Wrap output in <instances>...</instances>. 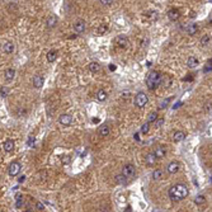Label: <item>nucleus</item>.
I'll list each match as a JSON object with an SVG mask.
<instances>
[{
  "instance_id": "nucleus-1",
  "label": "nucleus",
  "mask_w": 212,
  "mask_h": 212,
  "mask_svg": "<svg viewBox=\"0 0 212 212\" xmlns=\"http://www.w3.org/2000/svg\"><path fill=\"white\" fill-rule=\"evenodd\" d=\"M188 193H189V192H188L187 185L182 184V183L173 185V187L169 189V197L172 198L173 201H182V200H184V198L188 196Z\"/></svg>"
},
{
  "instance_id": "nucleus-2",
  "label": "nucleus",
  "mask_w": 212,
  "mask_h": 212,
  "mask_svg": "<svg viewBox=\"0 0 212 212\" xmlns=\"http://www.w3.org/2000/svg\"><path fill=\"white\" fill-rule=\"evenodd\" d=\"M161 81H163V75L159 71H155V70L151 72H149V75H147V78H146V85L149 89L158 88V86L161 84Z\"/></svg>"
},
{
  "instance_id": "nucleus-3",
  "label": "nucleus",
  "mask_w": 212,
  "mask_h": 212,
  "mask_svg": "<svg viewBox=\"0 0 212 212\" xmlns=\"http://www.w3.org/2000/svg\"><path fill=\"white\" fill-rule=\"evenodd\" d=\"M121 174H123L128 179H132L133 176H135V174H136L135 166L132 165V164H126V165L122 168V173H121Z\"/></svg>"
},
{
  "instance_id": "nucleus-4",
  "label": "nucleus",
  "mask_w": 212,
  "mask_h": 212,
  "mask_svg": "<svg viewBox=\"0 0 212 212\" xmlns=\"http://www.w3.org/2000/svg\"><path fill=\"white\" fill-rule=\"evenodd\" d=\"M147 102H149V98H147V95L145 93H139V94L136 95V98H135V104L140 108L145 107Z\"/></svg>"
},
{
  "instance_id": "nucleus-5",
  "label": "nucleus",
  "mask_w": 212,
  "mask_h": 212,
  "mask_svg": "<svg viewBox=\"0 0 212 212\" xmlns=\"http://www.w3.org/2000/svg\"><path fill=\"white\" fill-rule=\"evenodd\" d=\"M21 169H22L21 163H18V161H13V163L10 164V166H9V175H10V176H15V175H18V174H19V172H21Z\"/></svg>"
},
{
  "instance_id": "nucleus-6",
  "label": "nucleus",
  "mask_w": 212,
  "mask_h": 212,
  "mask_svg": "<svg viewBox=\"0 0 212 212\" xmlns=\"http://www.w3.org/2000/svg\"><path fill=\"white\" fill-rule=\"evenodd\" d=\"M116 43H117V46L121 47V49H127V47L130 46V41H128V38L126 36H118L116 38Z\"/></svg>"
},
{
  "instance_id": "nucleus-7",
  "label": "nucleus",
  "mask_w": 212,
  "mask_h": 212,
  "mask_svg": "<svg viewBox=\"0 0 212 212\" xmlns=\"http://www.w3.org/2000/svg\"><path fill=\"white\" fill-rule=\"evenodd\" d=\"M179 168H181V164L178 161H172L168 164V166H166V170H168L169 174H175V173H178Z\"/></svg>"
},
{
  "instance_id": "nucleus-8",
  "label": "nucleus",
  "mask_w": 212,
  "mask_h": 212,
  "mask_svg": "<svg viewBox=\"0 0 212 212\" xmlns=\"http://www.w3.org/2000/svg\"><path fill=\"white\" fill-rule=\"evenodd\" d=\"M59 122L61 124H64V126H69L72 122V117L70 114H61L59 118Z\"/></svg>"
},
{
  "instance_id": "nucleus-9",
  "label": "nucleus",
  "mask_w": 212,
  "mask_h": 212,
  "mask_svg": "<svg viewBox=\"0 0 212 212\" xmlns=\"http://www.w3.org/2000/svg\"><path fill=\"white\" fill-rule=\"evenodd\" d=\"M74 29L78 32V33H81V32H84L85 31V22L81 21V19L76 21L75 23H74Z\"/></svg>"
},
{
  "instance_id": "nucleus-10",
  "label": "nucleus",
  "mask_w": 212,
  "mask_h": 212,
  "mask_svg": "<svg viewBox=\"0 0 212 212\" xmlns=\"http://www.w3.org/2000/svg\"><path fill=\"white\" fill-rule=\"evenodd\" d=\"M154 154H155V156L158 159H161V158H165L166 150H165V147H164V146H159V147H156V149H155Z\"/></svg>"
},
{
  "instance_id": "nucleus-11",
  "label": "nucleus",
  "mask_w": 212,
  "mask_h": 212,
  "mask_svg": "<svg viewBox=\"0 0 212 212\" xmlns=\"http://www.w3.org/2000/svg\"><path fill=\"white\" fill-rule=\"evenodd\" d=\"M168 17H169L170 21L175 22V21H178V19H179L181 14H179V12L176 10V9H170V10L168 12Z\"/></svg>"
},
{
  "instance_id": "nucleus-12",
  "label": "nucleus",
  "mask_w": 212,
  "mask_h": 212,
  "mask_svg": "<svg viewBox=\"0 0 212 212\" xmlns=\"http://www.w3.org/2000/svg\"><path fill=\"white\" fill-rule=\"evenodd\" d=\"M198 64H200V61H198L197 57H194V56L188 57V60H187V65H188L189 67H191V69H194V67H197V66H198Z\"/></svg>"
},
{
  "instance_id": "nucleus-13",
  "label": "nucleus",
  "mask_w": 212,
  "mask_h": 212,
  "mask_svg": "<svg viewBox=\"0 0 212 212\" xmlns=\"http://www.w3.org/2000/svg\"><path fill=\"white\" fill-rule=\"evenodd\" d=\"M185 139V133L183 132V131H176V132L173 135V140H174V142H181Z\"/></svg>"
},
{
  "instance_id": "nucleus-14",
  "label": "nucleus",
  "mask_w": 212,
  "mask_h": 212,
  "mask_svg": "<svg viewBox=\"0 0 212 212\" xmlns=\"http://www.w3.org/2000/svg\"><path fill=\"white\" fill-rule=\"evenodd\" d=\"M3 50H4L5 53H13L15 50V46L13 42H6V43H4V46H3Z\"/></svg>"
},
{
  "instance_id": "nucleus-15",
  "label": "nucleus",
  "mask_w": 212,
  "mask_h": 212,
  "mask_svg": "<svg viewBox=\"0 0 212 212\" xmlns=\"http://www.w3.org/2000/svg\"><path fill=\"white\" fill-rule=\"evenodd\" d=\"M156 156H155V154L154 153H151V154H147L146 155V158H145V163L147 164V165H155V161H156Z\"/></svg>"
},
{
  "instance_id": "nucleus-16",
  "label": "nucleus",
  "mask_w": 212,
  "mask_h": 212,
  "mask_svg": "<svg viewBox=\"0 0 212 212\" xmlns=\"http://www.w3.org/2000/svg\"><path fill=\"white\" fill-rule=\"evenodd\" d=\"M3 147H4V150L6 153H10L13 149H14V141L12 140H6L4 142V145H3Z\"/></svg>"
},
{
  "instance_id": "nucleus-17",
  "label": "nucleus",
  "mask_w": 212,
  "mask_h": 212,
  "mask_svg": "<svg viewBox=\"0 0 212 212\" xmlns=\"http://www.w3.org/2000/svg\"><path fill=\"white\" fill-rule=\"evenodd\" d=\"M98 133H99V136H102V137H107L108 135H109V127L107 126V124H104V126L99 127Z\"/></svg>"
},
{
  "instance_id": "nucleus-18",
  "label": "nucleus",
  "mask_w": 212,
  "mask_h": 212,
  "mask_svg": "<svg viewBox=\"0 0 212 212\" xmlns=\"http://www.w3.org/2000/svg\"><path fill=\"white\" fill-rule=\"evenodd\" d=\"M33 85L36 86V88H41V86H43V78L40 75H36L33 78Z\"/></svg>"
},
{
  "instance_id": "nucleus-19",
  "label": "nucleus",
  "mask_w": 212,
  "mask_h": 212,
  "mask_svg": "<svg viewBox=\"0 0 212 212\" xmlns=\"http://www.w3.org/2000/svg\"><path fill=\"white\" fill-rule=\"evenodd\" d=\"M14 76H15V70L14 69H6L5 70V78H6V80H13L14 79Z\"/></svg>"
},
{
  "instance_id": "nucleus-20",
  "label": "nucleus",
  "mask_w": 212,
  "mask_h": 212,
  "mask_svg": "<svg viewBox=\"0 0 212 212\" xmlns=\"http://www.w3.org/2000/svg\"><path fill=\"white\" fill-rule=\"evenodd\" d=\"M57 57V51L56 50H51L49 53H47V61L49 62H53Z\"/></svg>"
},
{
  "instance_id": "nucleus-21",
  "label": "nucleus",
  "mask_w": 212,
  "mask_h": 212,
  "mask_svg": "<svg viewBox=\"0 0 212 212\" xmlns=\"http://www.w3.org/2000/svg\"><path fill=\"white\" fill-rule=\"evenodd\" d=\"M56 24H57V18L55 17V15H50V17L47 18V25H49L50 28H52Z\"/></svg>"
},
{
  "instance_id": "nucleus-22",
  "label": "nucleus",
  "mask_w": 212,
  "mask_h": 212,
  "mask_svg": "<svg viewBox=\"0 0 212 212\" xmlns=\"http://www.w3.org/2000/svg\"><path fill=\"white\" fill-rule=\"evenodd\" d=\"M22 206H23V196H22L21 193H18L17 196H15V207L21 208Z\"/></svg>"
},
{
  "instance_id": "nucleus-23",
  "label": "nucleus",
  "mask_w": 212,
  "mask_h": 212,
  "mask_svg": "<svg viewBox=\"0 0 212 212\" xmlns=\"http://www.w3.org/2000/svg\"><path fill=\"white\" fill-rule=\"evenodd\" d=\"M89 70H90L93 74H95V72H98L99 70H101V65H99L98 62H92L90 65H89Z\"/></svg>"
},
{
  "instance_id": "nucleus-24",
  "label": "nucleus",
  "mask_w": 212,
  "mask_h": 212,
  "mask_svg": "<svg viewBox=\"0 0 212 212\" xmlns=\"http://www.w3.org/2000/svg\"><path fill=\"white\" fill-rule=\"evenodd\" d=\"M198 31V25L196 24V23H193V24H191V25H188V28H187V33L188 34H194L196 32Z\"/></svg>"
},
{
  "instance_id": "nucleus-25",
  "label": "nucleus",
  "mask_w": 212,
  "mask_h": 212,
  "mask_svg": "<svg viewBox=\"0 0 212 212\" xmlns=\"http://www.w3.org/2000/svg\"><path fill=\"white\" fill-rule=\"evenodd\" d=\"M158 113L156 112H151V113L149 114V117H147V123H155V121L158 120Z\"/></svg>"
},
{
  "instance_id": "nucleus-26",
  "label": "nucleus",
  "mask_w": 212,
  "mask_h": 212,
  "mask_svg": "<svg viewBox=\"0 0 212 212\" xmlns=\"http://www.w3.org/2000/svg\"><path fill=\"white\" fill-rule=\"evenodd\" d=\"M105 98H107V93H105L103 89H102V90H99V92L97 93V99H98L99 102L105 101Z\"/></svg>"
},
{
  "instance_id": "nucleus-27",
  "label": "nucleus",
  "mask_w": 212,
  "mask_h": 212,
  "mask_svg": "<svg viewBox=\"0 0 212 212\" xmlns=\"http://www.w3.org/2000/svg\"><path fill=\"white\" fill-rule=\"evenodd\" d=\"M127 179H128V178H126V176H124L123 174H120V175L116 176V182L120 183V184H126V183H127Z\"/></svg>"
},
{
  "instance_id": "nucleus-28",
  "label": "nucleus",
  "mask_w": 212,
  "mask_h": 212,
  "mask_svg": "<svg viewBox=\"0 0 212 212\" xmlns=\"http://www.w3.org/2000/svg\"><path fill=\"white\" fill-rule=\"evenodd\" d=\"M161 176H163V170H160V169L154 170V173H153V178L155 179V181H159V179H161Z\"/></svg>"
},
{
  "instance_id": "nucleus-29",
  "label": "nucleus",
  "mask_w": 212,
  "mask_h": 212,
  "mask_svg": "<svg viewBox=\"0 0 212 212\" xmlns=\"http://www.w3.org/2000/svg\"><path fill=\"white\" fill-rule=\"evenodd\" d=\"M210 41H211V37L208 36V34H204V36L201 38V44L202 46H207V44L210 43Z\"/></svg>"
},
{
  "instance_id": "nucleus-30",
  "label": "nucleus",
  "mask_w": 212,
  "mask_h": 212,
  "mask_svg": "<svg viewBox=\"0 0 212 212\" xmlns=\"http://www.w3.org/2000/svg\"><path fill=\"white\" fill-rule=\"evenodd\" d=\"M204 201H206V197H204V196H202V194H200V196H197V197H196L194 203L196 204H202V203H204Z\"/></svg>"
},
{
  "instance_id": "nucleus-31",
  "label": "nucleus",
  "mask_w": 212,
  "mask_h": 212,
  "mask_svg": "<svg viewBox=\"0 0 212 212\" xmlns=\"http://www.w3.org/2000/svg\"><path fill=\"white\" fill-rule=\"evenodd\" d=\"M203 71H204V72H210V71H212V59H210V60L207 61L206 67L203 69Z\"/></svg>"
},
{
  "instance_id": "nucleus-32",
  "label": "nucleus",
  "mask_w": 212,
  "mask_h": 212,
  "mask_svg": "<svg viewBox=\"0 0 212 212\" xmlns=\"http://www.w3.org/2000/svg\"><path fill=\"white\" fill-rule=\"evenodd\" d=\"M107 31H108V27H107L105 24H102L101 27L98 28V33H99V34H103V33H105Z\"/></svg>"
},
{
  "instance_id": "nucleus-33",
  "label": "nucleus",
  "mask_w": 212,
  "mask_h": 212,
  "mask_svg": "<svg viewBox=\"0 0 212 212\" xmlns=\"http://www.w3.org/2000/svg\"><path fill=\"white\" fill-rule=\"evenodd\" d=\"M149 130H150V128H149V123H145V124H142V126H141V132H142V133L146 135L147 132H149Z\"/></svg>"
},
{
  "instance_id": "nucleus-34",
  "label": "nucleus",
  "mask_w": 212,
  "mask_h": 212,
  "mask_svg": "<svg viewBox=\"0 0 212 212\" xmlns=\"http://www.w3.org/2000/svg\"><path fill=\"white\" fill-rule=\"evenodd\" d=\"M163 123H164V120H163V118H158V120L155 121V123H154V124H155V127H156V128H159Z\"/></svg>"
},
{
  "instance_id": "nucleus-35",
  "label": "nucleus",
  "mask_w": 212,
  "mask_h": 212,
  "mask_svg": "<svg viewBox=\"0 0 212 212\" xmlns=\"http://www.w3.org/2000/svg\"><path fill=\"white\" fill-rule=\"evenodd\" d=\"M34 141H36V139H34L33 136H29V137H28V141H27V145L28 146H33Z\"/></svg>"
},
{
  "instance_id": "nucleus-36",
  "label": "nucleus",
  "mask_w": 212,
  "mask_h": 212,
  "mask_svg": "<svg viewBox=\"0 0 212 212\" xmlns=\"http://www.w3.org/2000/svg\"><path fill=\"white\" fill-rule=\"evenodd\" d=\"M113 1L114 0H101V3L103 5H111V4H113Z\"/></svg>"
},
{
  "instance_id": "nucleus-37",
  "label": "nucleus",
  "mask_w": 212,
  "mask_h": 212,
  "mask_svg": "<svg viewBox=\"0 0 212 212\" xmlns=\"http://www.w3.org/2000/svg\"><path fill=\"white\" fill-rule=\"evenodd\" d=\"M36 208H37V210H38V211H43V208H44V206H43V204H42V203H41V202H37V203H36Z\"/></svg>"
},
{
  "instance_id": "nucleus-38",
  "label": "nucleus",
  "mask_w": 212,
  "mask_h": 212,
  "mask_svg": "<svg viewBox=\"0 0 212 212\" xmlns=\"http://www.w3.org/2000/svg\"><path fill=\"white\" fill-rule=\"evenodd\" d=\"M0 97H1V98L6 97V89L5 88H1V90H0Z\"/></svg>"
},
{
  "instance_id": "nucleus-39",
  "label": "nucleus",
  "mask_w": 212,
  "mask_h": 212,
  "mask_svg": "<svg viewBox=\"0 0 212 212\" xmlns=\"http://www.w3.org/2000/svg\"><path fill=\"white\" fill-rule=\"evenodd\" d=\"M24 181H25V175H21V176L18 178V182H19V183H23Z\"/></svg>"
},
{
  "instance_id": "nucleus-40",
  "label": "nucleus",
  "mask_w": 212,
  "mask_h": 212,
  "mask_svg": "<svg viewBox=\"0 0 212 212\" xmlns=\"http://www.w3.org/2000/svg\"><path fill=\"white\" fill-rule=\"evenodd\" d=\"M169 101H170V99H166V101H164L163 103L160 104V108H164V105H166V104H168V103H169Z\"/></svg>"
},
{
  "instance_id": "nucleus-41",
  "label": "nucleus",
  "mask_w": 212,
  "mask_h": 212,
  "mask_svg": "<svg viewBox=\"0 0 212 212\" xmlns=\"http://www.w3.org/2000/svg\"><path fill=\"white\" fill-rule=\"evenodd\" d=\"M116 69H117V66L113 65V64H111V65H109V70H111V71H114Z\"/></svg>"
},
{
  "instance_id": "nucleus-42",
  "label": "nucleus",
  "mask_w": 212,
  "mask_h": 212,
  "mask_svg": "<svg viewBox=\"0 0 212 212\" xmlns=\"http://www.w3.org/2000/svg\"><path fill=\"white\" fill-rule=\"evenodd\" d=\"M181 105H182V102H178V103H175V104H174V107H173V108H174V109H175V108H179Z\"/></svg>"
},
{
  "instance_id": "nucleus-43",
  "label": "nucleus",
  "mask_w": 212,
  "mask_h": 212,
  "mask_svg": "<svg viewBox=\"0 0 212 212\" xmlns=\"http://www.w3.org/2000/svg\"><path fill=\"white\" fill-rule=\"evenodd\" d=\"M192 79H193V78H192V75H188V78H185L184 80H187V81H191Z\"/></svg>"
},
{
  "instance_id": "nucleus-44",
  "label": "nucleus",
  "mask_w": 212,
  "mask_h": 212,
  "mask_svg": "<svg viewBox=\"0 0 212 212\" xmlns=\"http://www.w3.org/2000/svg\"><path fill=\"white\" fill-rule=\"evenodd\" d=\"M211 183H212V176H211Z\"/></svg>"
},
{
  "instance_id": "nucleus-45",
  "label": "nucleus",
  "mask_w": 212,
  "mask_h": 212,
  "mask_svg": "<svg viewBox=\"0 0 212 212\" xmlns=\"http://www.w3.org/2000/svg\"><path fill=\"white\" fill-rule=\"evenodd\" d=\"M208 1H211V3H212V0H208Z\"/></svg>"
}]
</instances>
